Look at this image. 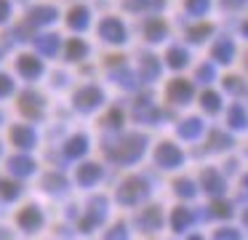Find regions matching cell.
I'll return each instance as SVG.
<instances>
[{"instance_id":"1","label":"cell","mask_w":248,"mask_h":240,"mask_svg":"<svg viewBox=\"0 0 248 240\" xmlns=\"http://www.w3.org/2000/svg\"><path fill=\"white\" fill-rule=\"evenodd\" d=\"M115 147H118V149H112V147L107 149L112 160H118V163H136V160L144 155L147 139L141 136V133H128V136H123Z\"/></svg>"},{"instance_id":"2","label":"cell","mask_w":248,"mask_h":240,"mask_svg":"<svg viewBox=\"0 0 248 240\" xmlns=\"http://www.w3.org/2000/svg\"><path fill=\"white\" fill-rule=\"evenodd\" d=\"M147 195H150V184L141 176H131V179H125L118 187V203H123V206H136Z\"/></svg>"},{"instance_id":"3","label":"cell","mask_w":248,"mask_h":240,"mask_svg":"<svg viewBox=\"0 0 248 240\" xmlns=\"http://www.w3.org/2000/svg\"><path fill=\"white\" fill-rule=\"evenodd\" d=\"M155 160H157L160 168H176V165L184 163V155H182V149H179L176 144L163 142L160 147L155 149Z\"/></svg>"},{"instance_id":"4","label":"cell","mask_w":248,"mask_h":240,"mask_svg":"<svg viewBox=\"0 0 248 240\" xmlns=\"http://www.w3.org/2000/svg\"><path fill=\"white\" fill-rule=\"evenodd\" d=\"M102 101H104V94L96 88V85H86V88H80L75 94V107H78V110H83V112L96 110Z\"/></svg>"},{"instance_id":"5","label":"cell","mask_w":248,"mask_h":240,"mask_svg":"<svg viewBox=\"0 0 248 240\" xmlns=\"http://www.w3.org/2000/svg\"><path fill=\"white\" fill-rule=\"evenodd\" d=\"M192 96H195L192 83H187V80H182V78L171 80V85H168V99H171L173 104H187Z\"/></svg>"},{"instance_id":"6","label":"cell","mask_w":248,"mask_h":240,"mask_svg":"<svg viewBox=\"0 0 248 240\" xmlns=\"http://www.w3.org/2000/svg\"><path fill=\"white\" fill-rule=\"evenodd\" d=\"M19 110L27 117H40L43 115V96H38L35 91H24L19 96Z\"/></svg>"},{"instance_id":"7","label":"cell","mask_w":248,"mask_h":240,"mask_svg":"<svg viewBox=\"0 0 248 240\" xmlns=\"http://www.w3.org/2000/svg\"><path fill=\"white\" fill-rule=\"evenodd\" d=\"M104 213H107V200H104V197H93V200L88 203V216L83 219L80 229H91V227H96V224H102Z\"/></svg>"},{"instance_id":"8","label":"cell","mask_w":248,"mask_h":240,"mask_svg":"<svg viewBox=\"0 0 248 240\" xmlns=\"http://www.w3.org/2000/svg\"><path fill=\"white\" fill-rule=\"evenodd\" d=\"M160 224H163V213H160V208H157V206L147 208L144 213H139V216H136V227L144 229V232H157V229H160Z\"/></svg>"},{"instance_id":"9","label":"cell","mask_w":248,"mask_h":240,"mask_svg":"<svg viewBox=\"0 0 248 240\" xmlns=\"http://www.w3.org/2000/svg\"><path fill=\"white\" fill-rule=\"evenodd\" d=\"M99 35L107 43H123L125 40V30L118 19H104L102 24H99Z\"/></svg>"},{"instance_id":"10","label":"cell","mask_w":248,"mask_h":240,"mask_svg":"<svg viewBox=\"0 0 248 240\" xmlns=\"http://www.w3.org/2000/svg\"><path fill=\"white\" fill-rule=\"evenodd\" d=\"M203 187H205V192L214 195V197H221V195H224V190H227L221 174H219V171H214V168L203 171Z\"/></svg>"},{"instance_id":"11","label":"cell","mask_w":248,"mask_h":240,"mask_svg":"<svg viewBox=\"0 0 248 240\" xmlns=\"http://www.w3.org/2000/svg\"><path fill=\"white\" fill-rule=\"evenodd\" d=\"M40 224H43V213H40L35 206L24 208V211L19 213V227L27 229V232H35V229H38Z\"/></svg>"},{"instance_id":"12","label":"cell","mask_w":248,"mask_h":240,"mask_svg":"<svg viewBox=\"0 0 248 240\" xmlns=\"http://www.w3.org/2000/svg\"><path fill=\"white\" fill-rule=\"evenodd\" d=\"M11 142L22 149H30V147H35V131L30 126H14L11 128Z\"/></svg>"},{"instance_id":"13","label":"cell","mask_w":248,"mask_h":240,"mask_svg":"<svg viewBox=\"0 0 248 240\" xmlns=\"http://www.w3.org/2000/svg\"><path fill=\"white\" fill-rule=\"evenodd\" d=\"M8 171H11L14 176H30L35 171V160L27 158V155H14V158L8 160Z\"/></svg>"},{"instance_id":"14","label":"cell","mask_w":248,"mask_h":240,"mask_svg":"<svg viewBox=\"0 0 248 240\" xmlns=\"http://www.w3.org/2000/svg\"><path fill=\"white\" fill-rule=\"evenodd\" d=\"M134 117L139 123H157L160 120V110H157L155 104H150V101H139V104L134 107Z\"/></svg>"},{"instance_id":"15","label":"cell","mask_w":248,"mask_h":240,"mask_svg":"<svg viewBox=\"0 0 248 240\" xmlns=\"http://www.w3.org/2000/svg\"><path fill=\"white\" fill-rule=\"evenodd\" d=\"M56 16H59V14H56L54 5H38V8L30 11L27 21H30L32 27H35V24H51V21H54Z\"/></svg>"},{"instance_id":"16","label":"cell","mask_w":248,"mask_h":240,"mask_svg":"<svg viewBox=\"0 0 248 240\" xmlns=\"http://www.w3.org/2000/svg\"><path fill=\"white\" fill-rule=\"evenodd\" d=\"M99 179H102V168H99L96 163H86V165H80V168H78V184L93 187Z\"/></svg>"},{"instance_id":"17","label":"cell","mask_w":248,"mask_h":240,"mask_svg":"<svg viewBox=\"0 0 248 240\" xmlns=\"http://www.w3.org/2000/svg\"><path fill=\"white\" fill-rule=\"evenodd\" d=\"M16 67H19V72H22L27 80H35V78H40V72H43V64H40L35 56H19Z\"/></svg>"},{"instance_id":"18","label":"cell","mask_w":248,"mask_h":240,"mask_svg":"<svg viewBox=\"0 0 248 240\" xmlns=\"http://www.w3.org/2000/svg\"><path fill=\"white\" fill-rule=\"evenodd\" d=\"M211 56H214V62H219V64H230L232 56H235V46H232V40H219L214 48H211Z\"/></svg>"},{"instance_id":"19","label":"cell","mask_w":248,"mask_h":240,"mask_svg":"<svg viewBox=\"0 0 248 240\" xmlns=\"http://www.w3.org/2000/svg\"><path fill=\"white\" fill-rule=\"evenodd\" d=\"M200 133H203V120L200 117H187V120L179 126V136L187 139V142H192V139H198Z\"/></svg>"},{"instance_id":"20","label":"cell","mask_w":248,"mask_h":240,"mask_svg":"<svg viewBox=\"0 0 248 240\" xmlns=\"http://www.w3.org/2000/svg\"><path fill=\"white\" fill-rule=\"evenodd\" d=\"M227 126L235 128V131L248 128V115H246V110H243L240 104H232L230 107V112H227Z\"/></svg>"},{"instance_id":"21","label":"cell","mask_w":248,"mask_h":240,"mask_svg":"<svg viewBox=\"0 0 248 240\" xmlns=\"http://www.w3.org/2000/svg\"><path fill=\"white\" fill-rule=\"evenodd\" d=\"M144 37L150 43H157L166 37V21L163 19H147L144 21Z\"/></svg>"},{"instance_id":"22","label":"cell","mask_w":248,"mask_h":240,"mask_svg":"<svg viewBox=\"0 0 248 240\" xmlns=\"http://www.w3.org/2000/svg\"><path fill=\"white\" fill-rule=\"evenodd\" d=\"M195 222L192 211H187V208H173V216H171V227L176 229V232H187V227Z\"/></svg>"},{"instance_id":"23","label":"cell","mask_w":248,"mask_h":240,"mask_svg":"<svg viewBox=\"0 0 248 240\" xmlns=\"http://www.w3.org/2000/svg\"><path fill=\"white\" fill-rule=\"evenodd\" d=\"M157 75H160V62H157L155 56H150V53H147V56L141 59V80H144V83H150V80H155Z\"/></svg>"},{"instance_id":"24","label":"cell","mask_w":248,"mask_h":240,"mask_svg":"<svg viewBox=\"0 0 248 240\" xmlns=\"http://www.w3.org/2000/svg\"><path fill=\"white\" fill-rule=\"evenodd\" d=\"M86 149H88V139L83 133H78V136H72L67 142L64 152H67V158H80V155H86Z\"/></svg>"},{"instance_id":"25","label":"cell","mask_w":248,"mask_h":240,"mask_svg":"<svg viewBox=\"0 0 248 240\" xmlns=\"http://www.w3.org/2000/svg\"><path fill=\"white\" fill-rule=\"evenodd\" d=\"M232 136L230 133H221V131H211L208 133V147L214 149V152H221V149H230L232 147Z\"/></svg>"},{"instance_id":"26","label":"cell","mask_w":248,"mask_h":240,"mask_svg":"<svg viewBox=\"0 0 248 240\" xmlns=\"http://www.w3.org/2000/svg\"><path fill=\"white\" fill-rule=\"evenodd\" d=\"M35 48H38L43 56H54L56 51H59V37L56 35H43L35 40Z\"/></svg>"},{"instance_id":"27","label":"cell","mask_w":248,"mask_h":240,"mask_svg":"<svg viewBox=\"0 0 248 240\" xmlns=\"http://www.w3.org/2000/svg\"><path fill=\"white\" fill-rule=\"evenodd\" d=\"M67 24H70L72 30H86V27H88V8H83V5L72 8V11H70V19H67Z\"/></svg>"},{"instance_id":"28","label":"cell","mask_w":248,"mask_h":240,"mask_svg":"<svg viewBox=\"0 0 248 240\" xmlns=\"http://www.w3.org/2000/svg\"><path fill=\"white\" fill-rule=\"evenodd\" d=\"M166 62H168V67L182 69V67H187L189 56H187V51H184V48H171V51L166 53Z\"/></svg>"},{"instance_id":"29","label":"cell","mask_w":248,"mask_h":240,"mask_svg":"<svg viewBox=\"0 0 248 240\" xmlns=\"http://www.w3.org/2000/svg\"><path fill=\"white\" fill-rule=\"evenodd\" d=\"M22 195V187L16 181H8V179H0V197L3 200H16Z\"/></svg>"},{"instance_id":"30","label":"cell","mask_w":248,"mask_h":240,"mask_svg":"<svg viewBox=\"0 0 248 240\" xmlns=\"http://www.w3.org/2000/svg\"><path fill=\"white\" fill-rule=\"evenodd\" d=\"M200 104H203V110L211 112V115H216V112L221 110V99H219V94H214V91H205V94L200 96Z\"/></svg>"},{"instance_id":"31","label":"cell","mask_w":248,"mask_h":240,"mask_svg":"<svg viewBox=\"0 0 248 240\" xmlns=\"http://www.w3.org/2000/svg\"><path fill=\"white\" fill-rule=\"evenodd\" d=\"M163 5H166V0H125V8L128 11H144V8L157 11Z\"/></svg>"},{"instance_id":"32","label":"cell","mask_w":248,"mask_h":240,"mask_svg":"<svg viewBox=\"0 0 248 240\" xmlns=\"http://www.w3.org/2000/svg\"><path fill=\"white\" fill-rule=\"evenodd\" d=\"M43 187H46L48 192H64V190H67V179H64L62 174H48V176L43 179Z\"/></svg>"},{"instance_id":"33","label":"cell","mask_w":248,"mask_h":240,"mask_svg":"<svg viewBox=\"0 0 248 240\" xmlns=\"http://www.w3.org/2000/svg\"><path fill=\"white\" fill-rule=\"evenodd\" d=\"M88 53V46L83 40H70V46H67V56L72 59V62H78V59H83Z\"/></svg>"},{"instance_id":"34","label":"cell","mask_w":248,"mask_h":240,"mask_svg":"<svg viewBox=\"0 0 248 240\" xmlns=\"http://www.w3.org/2000/svg\"><path fill=\"white\" fill-rule=\"evenodd\" d=\"M173 190L179 197H195V184L189 179H176L173 181Z\"/></svg>"},{"instance_id":"35","label":"cell","mask_w":248,"mask_h":240,"mask_svg":"<svg viewBox=\"0 0 248 240\" xmlns=\"http://www.w3.org/2000/svg\"><path fill=\"white\" fill-rule=\"evenodd\" d=\"M211 216L216 219H230L232 216V206L227 200H216L214 206H211Z\"/></svg>"},{"instance_id":"36","label":"cell","mask_w":248,"mask_h":240,"mask_svg":"<svg viewBox=\"0 0 248 240\" xmlns=\"http://www.w3.org/2000/svg\"><path fill=\"white\" fill-rule=\"evenodd\" d=\"M112 80H118L120 85H125V88H136V78L128 72V69H120V72H112Z\"/></svg>"},{"instance_id":"37","label":"cell","mask_w":248,"mask_h":240,"mask_svg":"<svg viewBox=\"0 0 248 240\" xmlns=\"http://www.w3.org/2000/svg\"><path fill=\"white\" fill-rule=\"evenodd\" d=\"M208 5H211V0H187V11L192 16H203L208 11Z\"/></svg>"},{"instance_id":"38","label":"cell","mask_w":248,"mask_h":240,"mask_svg":"<svg viewBox=\"0 0 248 240\" xmlns=\"http://www.w3.org/2000/svg\"><path fill=\"white\" fill-rule=\"evenodd\" d=\"M208 35H211V24H200L189 30V40H195V43H203Z\"/></svg>"},{"instance_id":"39","label":"cell","mask_w":248,"mask_h":240,"mask_svg":"<svg viewBox=\"0 0 248 240\" xmlns=\"http://www.w3.org/2000/svg\"><path fill=\"white\" fill-rule=\"evenodd\" d=\"M224 88L230 91V94H235V96L246 94V85H243L240 78H224Z\"/></svg>"},{"instance_id":"40","label":"cell","mask_w":248,"mask_h":240,"mask_svg":"<svg viewBox=\"0 0 248 240\" xmlns=\"http://www.w3.org/2000/svg\"><path fill=\"white\" fill-rule=\"evenodd\" d=\"M214 240H240V232L232 229V227H221L214 232Z\"/></svg>"},{"instance_id":"41","label":"cell","mask_w":248,"mask_h":240,"mask_svg":"<svg viewBox=\"0 0 248 240\" xmlns=\"http://www.w3.org/2000/svg\"><path fill=\"white\" fill-rule=\"evenodd\" d=\"M104 240H128V232H125V224H115V227L109 229L107 235H104Z\"/></svg>"},{"instance_id":"42","label":"cell","mask_w":248,"mask_h":240,"mask_svg":"<svg viewBox=\"0 0 248 240\" xmlns=\"http://www.w3.org/2000/svg\"><path fill=\"white\" fill-rule=\"evenodd\" d=\"M214 78H216V72H214L211 64H203V67L198 69V80H200V83H211Z\"/></svg>"},{"instance_id":"43","label":"cell","mask_w":248,"mask_h":240,"mask_svg":"<svg viewBox=\"0 0 248 240\" xmlns=\"http://www.w3.org/2000/svg\"><path fill=\"white\" fill-rule=\"evenodd\" d=\"M11 91H14L11 78H8V75H0V96H8Z\"/></svg>"},{"instance_id":"44","label":"cell","mask_w":248,"mask_h":240,"mask_svg":"<svg viewBox=\"0 0 248 240\" xmlns=\"http://www.w3.org/2000/svg\"><path fill=\"white\" fill-rule=\"evenodd\" d=\"M120 120H123L120 110H112V112H109V117H107V126H109V128H118V126H120Z\"/></svg>"},{"instance_id":"45","label":"cell","mask_w":248,"mask_h":240,"mask_svg":"<svg viewBox=\"0 0 248 240\" xmlns=\"http://www.w3.org/2000/svg\"><path fill=\"white\" fill-rule=\"evenodd\" d=\"M8 14H11V5H8V0H0V21H6Z\"/></svg>"},{"instance_id":"46","label":"cell","mask_w":248,"mask_h":240,"mask_svg":"<svg viewBox=\"0 0 248 240\" xmlns=\"http://www.w3.org/2000/svg\"><path fill=\"white\" fill-rule=\"evenodd\" d=\"M243 3H246V0H221V5H224V8H240Z\"/></svg>"},{"instance_id":"47","label":"cell","mask_w":248,"mask_h":240,"mask_svg":"<svg viewBox=\"0 0 248 240\" xmlns=\"http://www.w3.org/2000/svg\"><path fill=\"white\" fill-rule=\"evenodd\" d=\"M243 35L248 37V21H246V24H243Z\"/></svg>"},{"instance_id":"48","label":"cell","mask_w":248,"mask_h":240,"mask_svg":"<svg viewBox=\"0 0 248 240\" xmlns=\"http://www.w3.org/2000/svg\"><path fill=\"white\" fill-rule=\"evenodd\" d=\"M189 240H203V238H200V235H192V238H189Z\"/></svg>"},{"instance_id":"49","label":"cell","mask_w":248,"mask_h":240,"mask_svg":"<svg viewBox=\"0 0 248 240\" xmlns=\"http://www.w3.org/2000/svg\"><path fill=\"white\" fill-rule=\"evenodd\" d=\"M243 187H246V190H248V176H246V179H243Z\"/></svg>"},{"instance_id":"50","label":"cell","mask_w":248,"mask_h":240,"mask_svg":"<svg viewBox=\"0 0 248 240\" xmlns=\"http://www.w3.org/2000/svg\"><path fill=\"white\" fill-rule=\"evenodd\" d=\"M243 219H246V224H248V213H246V216H243Z\"/></svg>"},{"instance_id":"51","label":"cell","mask_w":248,"mask_h":240,"mask_svg":"<svg viewBox=\"0 0 248 240\" xmlns=\"http://www.w3.org/2000/svg\"><path fill=\"white\" fill-rule=\"evenodd\" d=\"M246 67H248V53H246Z\"/></svg>"},{"instance_id":"52","label":"cell","mask_w":248,"mask_h":240,"mask_svg":"<svg viewBox=\"0 0 248 240\" xmlns=\"http://www.w3.org/2000/svg\"><path fill=\"white\" fill-rule=\"evenodd\" d=\"M0 123H3V115H0Z\"/></svg>"}]
</instances>
